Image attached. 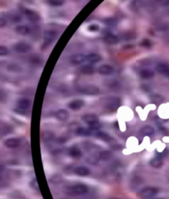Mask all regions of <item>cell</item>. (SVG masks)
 Masks as SVG:
<instances>
[{
    "mask_svg": "<svg viewBox=\"0 0 169 199\" xmlns=\"http://www.w3.org/2000/svg\"><path fill=\"white\" fill-rule=\"evenodd\" d=\"M88 192V187L83 183H76L67 187L66 192L68 195L77 196V195L86 194Z\"/></svg>",
    "mask_w": 169,
    "mask_h": 199,
    "instance_id": "obj_1",
    "label": "cell"
},
{
    "mask_svg": "<svg viewBox=\"0 0 169 199\" xmlns=\"http://www.w3.org/2000/svg\"><path fill=\"white\" fill-rule=\"evenodd\" d=\"M58 36V32L54 30H47L44 32L43 36V45L44 47H48L50 45L54 40H56Z\"/></svg>",
    "mask_w": 169,
    "mask_h": 199,
    "instance_id": "obj_2",
    "label": "cell"
},
{
    "mask_svg": "<svg viewBox=\"0 0 169 199\" xmlns=\"http://www.w3.org/2000/svg\"><path fill=\"white\" fill-rule=\"evenodd\" d=\"M158 192H159V190L156 187H147L143 188L140 192H138V196L143 199H148L154 197Z\"/></svg>",
    "mask_w": 169,
    "mask_h": 199,
    "instance_id": "obj_3",
    "label": "cell"
},
{
    "mask_svg": "<svg viewBox=\"0 0 169 199\" xmlns=\"http://www.w3.org/2000/svg\"><path fill=\"white\" fill-rule=\"evenodd\" d=\"M31 49H32V46L29 43L25 42V41H19V42L16 43L13 46V50L19 54L28 53L31 51Z\"/></svg>",
    "mask_w": 169,
    "mask_h": 199,
    "instance_id": "obj_4",
    "label": "cell"
},
{
    "mask_svg": "<svg viewBox=\"0 0 169 199\" xmlns=\"http://www.w3.org/2000/svg\"><path fill=\"white\" fill-rule=\"evenodd\" d=\"M25 15H26V18L28 21L31 22H38L40 20V16L37 12H35L34 10L30 9V8H26L25 9Z\"/></svg>",
    "mask_w": 169,
    "mask_h": 199,
    "instance_id": "obj_5",
    "label": "cell"
},
{
    "mask_svg": "<svg viewBox=\"0 0 169 199\" xmlns=\"http://www.w3.org/2000/svg\"><path fill=\"white\" fill-rule=\"evenodd\" d=\"M80 92L86 95H96L100 92L98 87L95 85H87L80 88Z\"/></svg>",
    "mask_w": 169,
    "mask_h": 199,
    "instance_id": "obj_6",
    "label": "cell"
},
{
    "mask_svg": "<svg viewBox=\"0 0 169 199\" xmlns=\"http://www.w3.org/2000/svg\"><path fill=\"white\" fill-rule=\"evenodd\" d=\"M87 62V54H76L71 57L70 63L73 65H78Z\"/></svg>",
    "mask_w": 169,
    "mask_h": 199,
    "instance_id": "obj_7",
    "label": "cell"
},
{
    "mask_svg": "<svg viewBox=\"0 0 169 199\" xmlns=\"http://www.w3.org/2000/svg\"><path fill=\"white\" fill-rule=\"evenodd\" d=\"M120 104V99L119 97H110L106 104V109L110 111H115Z\"/></svg>",
    "mask_w": 169,
    "mask_h": 199,
    "instance_id": "obj_8",
    "label": "cell"
},
{
    "mask_svg": "<svg viewBox=\"0 0 169 199\" xmlns=\"http://www.w3.org/2000/svg\"><path fill=\"white\" fill-rule=\"evenodd\" d=\"M114 68L110 64H102L97 69V72L101 75H110L114 73Z\"/></svg>",
    "mask_w": 169,
    "mask_h": 199,
    "instance_id": "obj_9",
    "label": "cell"
},
{
    "mask_svg": "<svg viewBox=\"0 0 169 199\" xmlns=\"http://www.w3.org/2000/svg\"><path fill=\"white\" fill-rule=\"evenodd\" d=\"M31 101L28 99V98H26V97H22V98H20V99L17 101V108L20 109V110H22V111H26L29 107H31Z\"/></svg>",
    "mask_w": 169,
    "mask_h": 199,
    "instance_id": "obj_10",
    "label": "cell"
},
{
    "mask_svg": "<svg viewBox=\"0 0 169 199\" xmlns=\"http://www.w3.org/2000/svg\"><path fill=\"white\" fill-rule=\"evenodd\" d=\"M83 105H84V102L82 100L75 99L68 102V107L69 109H71V110L77 111V110H79V109L82 108Z\"/></svg>",
    "mask_w": 169,
    "mask_h": 199,
    "instance_id": "obj_11",
    "label": "cell"
},
{
    "mask_svg": "<svg viewBox=\"0 0 169 199\" xmlns=\"http://www.w3.org/2000/svg\"><path fill=\"white\" fill-rule=\"evenodd\" d=\"M55 117H56L58 120L59 121H64L66 120H68V116H69V113H68V111L66 110V109H59L58 111H56L55 112Z\"/></svg>",
    "mask_w": 169,
    "mask_h": 199,
    "instance_id": "obj_12",
    "label": "cell"
},
{
    "mask_svg": "<svg viewBox=\"0 0 169 199\" xmlns=\"http://www.w3.org/2000/svg\"><path fill=\"white\" fill-rule=\"evenodd\" d=\"M143 0H131L129 2V8L134 12H138L143 7Z\"/></svg>",
    "mask_w": 169,
    "mask_h": 199,
    "instance_id": "obj_13",
    "label": "cell"
},
{
    "mask_svg": "<svg viewBox=\"0 0 169 199\" xmlns=\"http://www.w3.org/2000/svg\"><path fill=\"white\" fill-rule=\"evenodd\" d=\"M15 31L17 34L19 35H21V36H26L30 33L31 31V29L28 26L26 25H18V26H16L15 28Z\"/></svg>",
    "mask_w": 169,
    "mask_h": 199,
    "instance_id": "obj_14",
    "label": "cell"
},
{
    "mask_svg": "<svg viewBox=\"0 0 169 199\" xmlns=\"http://www.w3.org/2000/svg\"><path fill=\"white\" fill-rule=\"evenodd\" d=\"M155 70L159 73L167 76V74L169 73V65L167 64H165V63H160V64L156 65Z\"/></svg>",
    "mask_w": 169,
    "mask_h": 199,
    "instance_id": "obj_15",
    "label": "cell"
},
{
    "mask_svg": "<svg viewBox=\"0 0 169 199\" xmlns=\"http://www.w3.org/2000/svg\"><path fill=\"white\" fill-rule=\"evenodd\" d=\"M4 145L10 149L16 148L20 145V140L17 138H8L4 141Z\"/></svg>",
    "mask_w": 169,
    "mask_h": 199,
    "instance_id": "obj_16",
    "label": "cell"
},
{
    "mask_svg": "<svg viewBox=\"0 0 169 199\" xmlns=\"http://www.w3.org/2000/svg\"><path fill=\"white\" fill-rule=\"evenodd\" d=\"M139 75L143 79H150L154 77V71L150 69H143L139 72Z\"/></svg>",
    "mask_w": 169,
    "mask_h": 199,
    "instance_id": "obj_17",
    "label": "cell"
},
{
    "mask_svg": "<svg viewBox=\"0 0 169 199\" xmlns=\"http://www.w3.org/2000/svg\"><path fill=\"white\" fill-rule=\"evenodd\" d=\"M155 133L154 128L151 126H144L140 129V134L142 135H144V136H151V135H153Z\"/></svg>",
    "mask_w": 169,
    "mask_h": 199,
    "instance_id": "obj_18",
    "label": "cell"
},
{
    "mask_svg": "<svg viewBox=\"0 0 169 199\" xmlns=\"http://www.w3.org/2000/svg\"><path fill=\"white\" fill-rule=\"evenodd\" d=\"M101 56L96 53H90V54H87V62L89 64L97 63V62L101 61Z\"/></svg>",
    "mask_w": 169,
    "mask_h": 199,
    "instance_id": "obj_19",
    "label": "cell"
},
{
    "mask_svg": "<svg viewBox=\"0 0 169 199\" xmlns=\"http://www.w3.org/2000/svg\"><path fill=\"white\" fill-rule=\"evenodd\" d=\"M74 173L79 176H87L90 173V170L85 166H78L74 169Z\"/></svg>",
    "mask_w": 169,
    "mask_h": 199,
    "instance_id": "obj_20",
    "label": "cell"
},
{
    "mask_svg": "<svg viewBox=\"0 0 169 199\" xmlns=\"http://www.w3.org/2000/svg\"><path fill=\"white\" fill-rule=\"evenodd\" d=\"M104 40L107 44H110V45H114V44H116V43L119 41V38L117 36L114 35L112 33H108L106 34L105 37H104Z\"/></svg>",
    "mask_w": 169,
    "mask_h": 199,
    "instance_id": "obj_21",
    "label": "cell"
},
{
    "mask_svg": "<svg viewBox=\"0 0 169 199\" xmlns=\"http://www.w3.org/2000/svg\"><path fill=\"white\" fill-rule=\"evenodd\" d=\"M80 72L83 74H92L95 72V68L92 64H83L80 68Z\"/></svg>",
    "mask_w": 169,
    "mask_h": 199,
    "instance_id": "obj_22",
    "label": "cell"
},
{
    "mask_svg": "<svg viewBox=\"0 0 169 199\" xmlns=\"http://www.w3.org/2000/svg\"><path fill=\"white\" fill-rule=\"evenodd\" d=\"M82 120L87 124H89L92 121H98V116L95 114H85L82 116Z\"/></svg>",
    "mask_w": 169,
    "mask_h": 199,
    "instance_id": "obj_23",
    "label": "cell"
},
{
    "mask_svg": "<svg viewBox=\"0 0 169 199\" xmlns=\"http://www.w3.org/2000/svg\"><path fill=\"white\" fill-rule=\"evenodd\" d=\"M68 154H69V156L77 159V158H79L82 155V152H81L79 148H77L76 146H73L71 147L69 150H68Z\"/></svg>",
    "mask_w": 169,
    "mask_h": 199,
    "instance_id": "obj_24",
    "label": "cell"
},
{
    "mask_svg": "<svg viewBox=\"0 0 169 199\" xmlns=\"http://www.w3.org/2000/svg\"><path fill=\"white\" fill-rule=\"evenodd\" d=\"M91 131L89 129H87L85 127H77V130H76V134L77 135H80V136H87V135H91Z\"/></svg>",
    "mask_w": 169,
    "mask_h": 199,
    "instance_id": "obj_25",
    "label": "cell"
},
{
    "mask_svg": "<svg viewBox=\"0 0 169 199\" xmlns=\"http://www.w3.org/2000/svg\"><path fill=\"white\" fill-rule=\"evenodd\" d=\"M99 159L101 160H103V161H106L110 159L111 157H112V153L109 150H103L99 153Z\"/></svg>",
    "mask_w": 169,
    "mask_h": 199,
    "instance_id": "obj_26",
    "label": "cell"
},
{
    "mask_svg": "<svg viewBox=\"0 0 169 199\" xmlns=\"http://www.w3.org/2000/svg\"><path fill=\"white\" fill-rule=\"evenodd\" d=\"M150 165L154 168H160L163 164V162L160 158H153L150 160Z\"/></svg>",
    "mask_w": 169,
    "mask_h": 199,
    "instance_id": "obj_27",
    "label": "cell"
},
{
    "mask_svg": "<svg viewBox=\"0 0 169 199\" xmlns=\"http://www.w3.org/2000/svg\"><path fill=\"white\" fill-rule=\"evenodd\" d=\"M88 125V129L90 130H92V131H96V130H98L101 127V122L98 121H92L91 123L87 124Z\"/></svg>",
    "mask_w": 169,
    "mask_h": 199,
    "instance_id": "obj_28",
    "label": "cell"
},
{
    "mask_svg": "<svg viewBox=\"0 0 169 199\" xmlns=\"http://www.w3.org/2000/svg\"><path fill=\"white\" fill-rule=\"evenodd\" d=\"M96 137H98L99 139H101V140H104V141H106V142H110V140H112V138L110 137L108 134L101 132V131H99V132L96 133Z\"/></svg>",
    "mask_w": 169,
    "mask_h": 199,
    "instance_id": "obj_29",
    "label": "cell"
},
{
    "mask_svg": "<svg viewBox=\"0 0 169 199\" xmlns=\"http://www.w3.org/2000/svg\"><path fill=\"white\" fill-rule=\"evenodd\" d=\"M140 45L142 47L149 49V48H151L153 46V42H152L149 39H148V38H143V40H141Z\"/></svg>",
    "mask_w": 169,
    "mask_h": 199,
    "instance_id": "obj_30",
    "label": "cell"
},
{
    "mask_svg": "<svg viewBox=\"0 0 169 199\" xmlns=\"http://www.w3.org/2000/svg\"><path fill=\"white\" fill-rule=\"evenodd\" d=\"M47 2L53 7H60L64 3V0H47Z\"/></svg>",
    "mask_w": 169,
    "mask_h": 199,
    "instance_id": "obj_31",
    "label": "cell"
},
{
    "mask_svg": "<svg viewBox=\"0 0 169 199\" xmlns=\"http://www.w3.org/2000/svg\"><path fill=\"white\" fill-rule=\"evenodd\" d=\"M150 99H151V102H153V103H160V102H163V100H164L162 96H160V95H157V94L152 95L150 97Z\"/></svg>",
    "mask_w": 169,
    "mask_h": 199,
    "instance_id": "obj_32",
    "label": "cell"
},
{
    "mask_svg": "<svg viewBox=\"0 0 169 199\" xmlns=\"http://www.w3.org/2000/svg\"><path fill=\"white\" fill-rule=\"evenodd\" d=\"M54 136V133L50 132V131H45L43 135V139L45 141H50V140H53Z\"/></svg>",
    "mask_w": 169,
    "mask_h": 199,
    "instance_id": "obj_33",
    "label": "cell"
},
{
    "mask_svg": "<svg viewBox=\"0 0 169 199\" xmlns=\"http://www.w3.org/2000/svg\"><path fill=\"white\" fill-rule=\"evenodd\" d=\"M87 30L92 32H96L100 30V26L97 24H91L87 26Z\"/></svg>",
    "mask_w": 169,
    "mask_h": 199,
    "instance_id": "obj_34",
    "label": "cell"
},
{
    "mask_svg": "<svg viewBox=\"0 0 169 199\" xmlns=\"http://www.w3.org/2000/svg\"><path fill=\"white\" fill-rule=\"evenodd\" d=\"M31 63L33 64H37V65H39V64H41L43 63V60L41 59V58L40 57H32L31 59Z\"/></svg>",
    "mask_w": 169,
    "mask_h": 199,
    "instance_id": "obj_35",
    "label": "cell"
},
{
    "mask_svg": "<svg viewBox=\"0 0 169 199\" xmlns=\"http://www.w3.org/2000/svg\"><path fill=\"white\" fill-rule=\"evenodd\" d=\"M8 54V49L4 45H1L0 46V55L1 56H4Z\"/></svg>",
    "mask_w": 169,
    "mask_h": 199,
    "instance_id": "obj_36",
    "label": "cell"
},
{
    "mask_svg": "<svg viewBox=\"0 0 169 199\" xmlns=\"http://www.w3.org/2000/svg\"><path fill=\"white\" fill-rule=\"evenodd\" d=\"M31 184L32 188H34V189L35 190H39V186H38V182L37 181H36V179H34V180L31 181Z\"/></svg>",
    "mask_w": 169,
    "mask_h": 199,
    "instance_id": "obj_37",
    "label": "cell"
},
{
    "mask_svg": "<svg viewBox=\"0 0 169 199\" xmlns=\"http://www.w3.org/2000/svg\"><path fill=\"white\" fill-rule=\"evenodd\" d=\"M157 31H167L169 30V26H167V25L166 26H160L159 27H157Z\"/></svg>",
    "mask_w": 169,
    "mask_h": 199,
    "instance_id": "obj_38",
    "label": "cell"
},
{
    "mask_svg": "<svg viewBox=\"0 0 169 199\" xmlns=\"http://www.w3.org/2000/svg\"><path fill=\"white\" fill-rule=\"evenodd\" d=\"M21 20V17H19L17 15H15V16L12 17V21H14V22H18V21H20Z\"/></svg>",
    "mask_w": 169,
    "mask_h": 199,
    "instance_id": "obj_39",
    "label": "cell"
},
{
    "mask_svg": "<svg viewBox=\"0 0 169 199\" xmlns=\"http://www.w3.org/2000/svg\"><path fill=\"white\" fill-rule=\"evenodd\" d=\"M7 24V21H4V18L3 17H2V18L0 19V25H1V26H4L5 25Z\"/></svg>",
    "mask_w": 169,
    "mask_h": 199,
    "instance_id": "obj_40",
    "label": "cell"
},
{
    "mask_svg": "<svg viewBox=\"0 0 169 199\" xmlns=\"http://www.w3.org/2000/svg\"><path fill=\"white\" fill-rule=\"evenodd\" d=\"M163 4H164V6H169V0H166Z\"/></svg>",
    "mask_w": 169,
    "mask_h": 199,
    "instance_id": "obj_41",
    "label": "cell"
},
{
    "mask_svg": "<svg viewBox=\"0 0 169 199\" xmlns=\"http://www.w3.org/2000/svg\"><path fill=\"white\" fill-rule=\"evenodd\" d=\"M167 77H168V78H169V73H168V74H167Z\"/></svg>",
    "mask_w": 169,
    "mask_h": 199,
    "instance_id": "obj_42",
    "label": "cell"
},
{
    "mask_svg": "<svg viewBox=\"0 0 169 199\" xmlns=\"http://www.w3.org/2000/svg\"><path fill=\"white\" fill-rule=\"evenodd\" d=\"M157 199H163V198H157Z\"/></svg>",
    "mask_w": 169,
    "mask_h": 199,
    "instance_id": "obj_43",
    "label": "cell"
}]
</instances>
